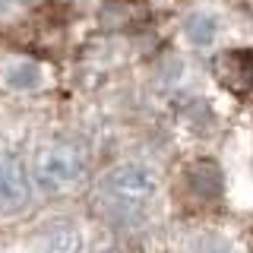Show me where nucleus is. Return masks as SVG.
I'll use <instances>...</instances> for the list:
<instances>
[{"label": "nucleus", "mask_w": 253, "mask_h": 253, "mask_svg": "<svg viewBox=\"0 0 253 253\" xmlns=\"http://www.w3.org/2000/svg\"><path fill=\"white\" fill-rule=\"evenodd\" d=\"M6 85L16 92H29V89H38V85L44 83V76H42V67L38 63H32V60H16L6 67Z\"/></svg>", "instance_id": "obj_5"}, {"label": "nucleus", "mask_w": 253, "mask_h": 253, "mask_svg": "<svg viewBox=\"0 0 253 253\" xmlns=\"http://www.w3.org/2000/svg\"><path fill=\"white\" fill-rule=\"evenodd\" d=\"M215 73L234 92H247L253 85V54L250 51H225L215 60Z\"/></svg>", "instance_id": "obj_4"}, {"label": "nucleus", "mask_w": 253, "mask_h": 253, "mask_svg": "<svg viewBox=\"0 0 253 253\" xmlns=\"http://www.w3.org/2000/svg\"><path fill=\"white\" fill-rule=\"evenodd\" d=\"M101 193L111 209L124 212H142L149 203L155 200L158 193V174L149 168V165H139V162H124L117 168H111L101 180Z\"/></svg>", "instance_id": "obj_1"}, {"label": "nucleus", "mask_w": 253, "mask_h": 253, "mask_svg": "<svg viewBox=\"0 0 253 253\" xmlns=\"http://www.w3.org/2000/svg\"><path fill=\"white\" fill-rule=\"evenodd\" d=\"M98 253H117V250H98Z\"/></svg>", "instance_id": "obj_8"}, {"label": "nucleus", "mask_w": 253, "mask_h": 253, "mask_svg": "<svg viewBox=\"0 0 253 253\" xmlns=\"http://www.w3.org/2000/svg\"><path fill=\"white\" fill-rule=\"evenodd\" d=\"M218 35V19L209 13H196L193 19L187 22V38L193 42L196 47H209Z\"/></svg>", "instance_id": "obj_6"}, {"label": "nucleus", "mask_w": 253, "mask_h": 253, "mask_svg": "<svg viewBox=\"0 0 253 253\" xmlns=\"http://www.w3.org/2000/svg\"><path fill=\"white\" fill-rule=\"evenodd\" d=\"M32 203V180L19 155H0V212H22Z\"/></svg>", "instance_id": "obj_3"}, {"label": "nucleus", "mask_w": 253, "mask_h": 253, "mask_svg": "<svg viewBox=\"0 0 253 253\" xmlns=\"http://www.w3.org/2000/svg\"><path fill=\"white\" fill-rule=\"evenodd\" d=\"M83 247V241H79V231L76 228H57V231H51L47 237V253H79Z\"/></svg>", "instance_id": "obj_7"}, {"label": "nucleus", "mask_w": 253, "mask_h": 253, "mask_svg": "<svg viewBox=\"0 0 253 253\" xmlns=\"http://www.w3.org/2000/svg\"><path fill=\"white\" fill-rule=\"evenodd\" d=\"M85 174V158L70 146H44L35 158V180L47 193H63L76 187Z\"/></svg>", "instance_id": "obj_2"}]
</instances>
